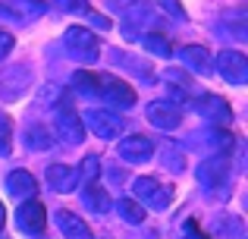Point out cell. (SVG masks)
Returning <instances> with one entry per match:
<instances>
[{
	"label": "cell",
	"instance_id": "obj_27",
	"mask_svg": "<svg viewBox=\"0 0 248 239\" xmlns=\"http://www.w3.org/2000/svg\"><path fill=\"white\" fill-rule=\"evenodd\" d=\"M60 6L69 10V13H88V3H85V0H60Z\"/></svg>",
	"mask_w": 248,
	"mask_h": 239
},
{
	"label": "cell",
	"instance_id": "obj_20",
	"mask_svg": "<svg viewBox=\"0 0 248 239\" xmlns=\"http://www.w3.org/2000/svg\"><path fill=\"white\" fill-rule=\"evenodd\" d=\"M25 142H29V148H35V151L54 148V135L47 132V126H31L29 132H25Z\"/></svg>",
	"mask_w": 248,
	"mask_h": 239
},
{
	"label": "cell",
	"instance_id": "obj_3",
	"mask_svg": "<svg viewBox=\"0 0 248 239\" xmlns=\"http://www.w3.org/2000/svg\"><path fill=\"white\" fill-rule=\"evenodd\" d=\"M63 41H66L69 54L85 60V63H94L97 57H101V41H97V35L88 32V29H82V25H69L66 35H63Z\"/></svg>",
	"mask_w": 248,
	"mask_h": 239
},
{
	"label": "cell",
	"instance_id": "obj_16",
	"mask_svg": "<svg viewBox=\"0 0 248 239\" xmlns=\"http://www.w3.org/2000/svg\"><path fill=\"white\" fill-rule=\"evenodd\" d=\"M6 192L16 195V198H22V202H29V198L38 192V183H35V176H31L29 170H13L10 176H6Z\"/></svg>",
	"mask_w": 248,
	"mask_h": 239
},
{
	"label": "cell",
	"instance_id": "obj_24",
	"mask_svg": "<svg viewBox=\"0 0 248 239\" xmlns=\"http://www.w3.org/2000/svg\"><path fill=\"white\" fill-rule=\"evenodd\" d=\"M73 85L79 88L82 95H97V82H94V73H76V76H73Z\"/></svg>",
	"mask_w": 248,
	"mask_h": 239
},
{
	"label": "cell",
	"instance_id": "obj_9",
	"mask_svg": "<svg viewBox=\"0 0 248 239\" xmlns=\"http://www.w3.org/2000/svg\"><path fill=\"white\" fill-rule=\"evenodd\" d=\"M217 73L223 76L230 85H245L248 82V60L239 50H223L217 57Z\"/></svg>",
	"mask_w": 248,
	"mask_h": 239
},
{
	"label": "cell",
	"instance_id": "obj_14",
	"mask_svg": "<svg viewBox=\"0 0 248 239\" xmlns=\"http://www.w3.org/2000/svg\"><path fill=\"white\" fill-rule=\"evenodd\" d=\"M54 221H57V227H60V233L66 236V239H94V236H91V230H88V223H85L79 214L66 211V208L57 211Z\"/></svg>",
	"mask_w": 248,
	"mask_h": 239
},
{
	"label": "cell",
	"instance_id": "obj_17",
	"mask_svg": "<svg viewBox=\"0 0 248 239\" xmlns=\"http://www.w3.org/2000/svg\"><path fill=\"white\" fill-rule=\"evenodd\" d=\"M179 57H182V63H186L188 69H195L198 76L211 73V54H207L201 44H186V48L179 50Z\"/></svg>",
	"mask_w": 248,
	"mask_h": 239
},
{
	"label": "cell",
	"instance_id": "obj_6",
	"mask_svg": "<svg viewBox=\"0 0 248 239\" xmlns=\"http://www.w3.org/2000/svg\"><path fill=\"white\" fill-rule=\"evenodd\" d=\"M16 223H19V230H22V233L38 236V233H44V230H47V211H44V205H41V202L29 198V202L19 205V211H16Z\"/></svg>",
	"mask_w": 248,
	"mask_h": 239
},
{
	"label": "cell",
	"instance_id": "obj_13",
	"mask_svg": "<svg viewBox=\"0 0 248 239\" xmlns=\"http://www.w3.org/2000/svg\"><path fill=\"white\" fill-rule=\"evenodd\" d=\"M47 10V3L44 0H3L0 3V13L3 16H10V19H19V22H29V19H38L41 13Z\"/></svg>",
	"mask_w": 248,
	"mask_h": 239
},
{
	"label": "cell",
	"instance_id": "obj_25",
	"mask_svg": "<svg viewBox=\"0 0 248 239\" xmlns=\"http://www.w3.org/2000/svg\"><path fill=\"white\" fill-rule=\"evenodd\" d=\"M13 44H16V41H13V35H10V32H3V29H0V60H3V57L13 50Z\"/></svg>",
	"mask_w": 248,
	"mask_h": 239
},
{
	"label": "cell",
	"instance_id": "obj_1",
	"mask_svg": "<svg viewBox=\"0 0 248 239\" xmlns=\"http://www.w3.org/2000/svg\"><path fill=\"white\" fill-rule=\"evenodd\" d=\"M54 129H57V139H60L63 145H82L85 126H82V117L76 113V107L69 104V98H60V101H57Z\"/></svg>",
	"mask_w": 248,
	"mask_h": 239
},
{
	"label": "cell",
	"instance_id": "obj_28",
	"mask_svg": "<svg viewBox=\"0 0 248 239\" xmlns=\"http://www.w3.org/2000/svg\"><path fill=\"white\" fill-rule=\"evenodd\" d=\"M164 164H167V167H176L173 173H179V170H182V154H176V151H167V154H164Z\"/></svg>",
	"mask_w": 248,
	"mask_h": 239
},
{
	"label": "cell",
	"instance_id": "obj_22",
	"mask_svg": "<svg viewBox=\"0 0 248 239\" xmlns=\"http://www.w3.org/2000/svg\"><path fill=\"white\" fill-rule=\"evenodd\" d=\"M76 170H79V183L85 179V186H91L97 179V173H101V160H97L94 154H88V158L82 160V167H76Z\"/></svg>",
	"mask_w": 248,
	"mask_h": 239
},
{
	"label": "cell",
	"instance_id": "obj_18",
	"mask_svg": "<svg viewBox=\"0 0 248 239\" xmlns=\"http://www.w3.org/2000/svg\"><path fill=\"white\" fill-rule=\"evenodd\" d=\"M82 202H85V208H88V211H94V214H104V211H110V198H107V192H104L97 183L85 186Z\"/></svg>",
	"mask_w": 248,
	"mask_h": 239
},
{
	"label": "cell",
	"instance_id": "obj_11",
	"mask_svg": "<svg viewBox=\"0 0 248 239\" xmlns=\"http://www.w3.org/2000/svg\"><path fill=\"white\" fill-rule=\"evenodd\" d=\"M148 123L164 132H173L182 123V111L173 107V101H154V104H148Z\"/></svg>",
	"mask_w": 248,
	"mask_h": 239
},
{
	"label": "cell",
	"instance_id": "obj_10",
	"mask_svg": "<svg viewBox=\"0 0 248 239\" xmlns=\"http://www.w3.org/2000/svg\"><path fill=\"white\" fill-rule=\"evenodd\" d=\"M116 151H120V158L126 160V164H148L151 154H154V142L148 139V135H123Z\"/></svg>",
	"mask_w": 248,
	"mask_h": 239
},
{
	"label": "cell",
	"instance_id": "obj_7",
	"mask_svg": "<svg viewBox=\"0 0 248 239\" xmlns=\"http://www.w3.org/2000/svg\"><path fill=\"white\" fill-rule=\"evenodd\" d=\"M198 183L204 186V189L217 192L226 186V179H230V160L223 158V154H217V158H207L204 164H198Z\"/></svg>",
	"mask_w": 248,
	"mask_h": 239
},
{
	"label": "cell",
	"instance_id": "obj_12",
	"mask_svg": "<svg viewBox=\"0 0 248 239\" xmlns=\"http://www.w3.org/2000/svg\"><path fill=\"white\" fill-rule=\"evenodd\" d=\"M126 22L132 25V29H141L148 35V32H154L164 19H160V13L154 10V6H148L145 0H139V3H129L126 6Z\"/></svg>",
	"mask_w": 248,
	"mask_h": 239
},
{
	"label": "cell",
	"instance_id": "obj_21",
	"mask_svg": "<svg viewBox=\"0 0 248 239\" xmlns=\"http://www.w3.org/2000/svg\"><path fill=\"white\" fill-rule=\"evenodd\" d=\"M145 48L151 50V54H157V57H173V44H170V38H164L160 32H148Z\"/></svg>",
	"mask_w": 248,
	"mask_h": 239
},
{
	"label": "cell",
	"instance_id": "obj_23",
	"mask_svg": "<svg viewBox=\"0 0 248 239\" xmlns=\"http://www.w3.org/2000/svg\"><path fill=\"white\" fill-rule=\"evenodd\" d=\"M10 151H13V123L0 111V158H6Z\"/></svg>",
	"mask_w": 248,
	"mask_h": 239
},
{
	"label": "cell",
	"instance_id": "obj_5",
	"mask_svg": "<svg viewBox=\"0 0 248 239\" xmlns=\"http://www.w3.org/2000/svg\"><path fill=\"white\" fill-rule=\"evenodd\" d=\"M123 123H126V120H120L113 111H101V107H91V111L85 113L82 126H88L91 132L97 135V139H116V135L123 132Z\"/></svg>",
	"mask_w": 248,
	"mask_h": 239
},
{
	"label": "cell",
	"instance_id": "obj_26",
	"mask_svg": "<svg viewBox=\"0 0 248 239\" xmlns=\"http://www.w3.org/2000/svg\"><path fill=\"white\" fill-rule=\"evenodd\" d=\"M182 236H186V239H207L204 233H201V227H198L195 221H188L186 227H182Z\"/></svg>",
	"mask_w": 248,
	"mask_h": 239
},
{
	"label": "cell",
	"instance_id": "obj_4",
	"mask_svg": "<svg viewBox=\"0 0 248 239\" xmlns=\"http://www.w3.org/2000/svg\"><path fill=\"white\" fill-rule=\"evenodd\" d=\"M94 82H97V95L107 98L110 104H116V107H132L135 104V88L129 82L116 79V76H107V73H97Z\"/></svg>",
	"mask_w": 248,
	"mask_h": 239
},
{
	"label": "cell",
	"instance_id": "obj_2",
	"mask_svg": "<svg viewBox=\"0 0 248 239\" xmlns=\"http://www.w3.org/2000/svg\"><path fill=\"white\" fill-rule=\"evenodd\" d=\"M132 195H135V202L141 205V208H151V211H167L170 208V202H173V192L167 189V186H160L154 176H139L132 183Z\"/></svg>",
	"mask_w": 248,
	"mask_h": 239
},
{
	"label": "cell",
	"instance_id": "obj_19",
	"mask_svg": "<svg viewBox=\"0 0 248 239\" xmlns=\"http://www.w3.org/2000/svg\"><path fill=\"white\" fill-rule=\"evenodd\" d=\"M116 211H120V217L126 223H132V227L145 223V208H141L135 198H120V202H116Z\"/></svg>",
	"mask_w": 248,
	"mask_h": 239
},
{
	"label": "cell",
	"instance_id": "obj_15",
	"mask_svg": "<svg viewBox=\"0 0 248 239\" xmlns=\"http://www.w3.org/2000/svg\"><path fill=\"white\" fill-rule=\"evenodd\" d=\"M47 186L54 192H73L76 186H79V170H76V167H66V164L47 167Z\"/></svg>",
	"mask_w": 248,
	"mask_h": 239
},
{
	"label": "cell",
	"instance_id": "obj_29",
	"mask_svg": "<svg viewBox=\"0 0 248 239\" xmlns=\"http://www.w3.org/2000/svg\"><path fill=\"white\" fill-rule=\"evenodd\" d=\"M3 223H6V208L0 205V230H3Z\"/></svg>",
	"mask_w": 248,
	"mask_h": 239
},
{
	"label": "cell",
	"instance_id": "obj_8",
	"mask_svg": "<svg viewBox=\"0 0 248 239\" xmlns=\"http://www.w3.org/2000/svg\"><path fill=\"white\" fill-rule=\"evenodd\" d=\"M192 111H198L204 120L217 123V126H226V123L232 120V111H230V104H226V101L220 98V95H211V92L198 95V98L192 101Z\"/></svg>",
	"mask_w": 248,
	"mask_h": 239
}]
</instances>
